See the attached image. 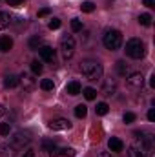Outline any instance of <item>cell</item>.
Returning a JSON list of instances; mask_svg holds the SVG:
<instances>
[{
    "label": "cell",
    "instance_id": "cell-1",
    "mask_svg": "<svg viewBox=\"0 0 155 157\" xmlns=\"http://www.w3.org/2000/svg\"><path fill=\"white\" fill-rule=\"evenodd\" d=\"M80 71H82V75L88 80H99L102 77L104 70H102V64L97 62V60H84L80 64Z\"/></svg>",
    "mask_w": 155,
    "mask_h": 157
},
{
    "label": "cell",
    "instance_id": "cell-2",
    "mask_svg": "<svg viewBox=\"0 0 155 157\" xmlns=\"http://www.w3.org/2000/svg\"><path fill=\"white\" fill-rule=\"evenodd\" d=\"M126 55L130 59H142L144 53H146V46L141 39H130L126 42Z\"/></svg>",
    "mask_w": 155,
    "mask_h": 157
},
{
    "label": "cell",
    "instance_id": "cell-3",
    "mask_svg": "<svg viewBox=\"0 0 155 157\" xmlns=\"http://www.w3.org/2000/svg\"><path fill=\"white\" fill-rule=\"evenodd\" d=\"M102 44H104L106 49L115 51V49H119L122 46V33L119 29H108L104 33V37H102Z\"/></svg>",
    "mask_w": 155,
    "mask_h": 157
},
{
    "label": "cell",
    "instance_id": "cell-4",
    "mask_svg": "<svg viewBox=\"0 0 155 157\" xmlns=\"http://www.w3.org/2000/svg\"><path fill=\"white\" fill-rule=\"evenodd\" d=\"M60 53H62L64 60L73 57V53H75V39H73V35H64L60 39Z\"/></svg>",
    "mask_w": 155,
    "mask_h": 157
},
{
    "label": "cell",
    "instance_id": "cell-5",
    "mask_svg": "<svg viewBox=\"0 0 155 157\" xmlns=\"http://www.w3.org/2000/svg\"><path fill=\"white\" fill-rule=\"evenodd\" d=\"M39 55L44 62H55V59H57V51H55L51 46H40Z\"/></svg>",
    "mask_w": 155,
    "mask_h": 157
},
{
    "label": "cell",
    "instance_id": "cell-6",
    "mask_svg": "<svg viewBox=\"0 0 155 157\" xmlns=\"http://www.w3.org/2000/svg\"><path fill=\"white\" fill-rule=\"evenodd\" d=\"M29 141H31V137H29L26 132H17V133H15V137L11 139V144H13L15 148H22V146H24V144H28Z\"/></svg>",
    "mask_w": 155,
    "mask_h": 157
},
{
    "label": "cell",
    "instance_id": "cell-7",
    "mask_svg": "<svg viewBox=\"0 0 155 157\" xmlns=\"http://www.w3.org/2000/svg\"><path fill=\"white\" fill-rule=\"evenodd\" d=\"M47 126H49L51 130H57V132H59V130H70V128H71V122H70L68 119H53Z\"/></svg>",
    "mask_w": 155,
    "mask_h": 157
},
{
    "label": "cell",
    "instance_id": "cell-8",
    "mask_svg": "<svg viewBox=\"0 0 155 157\" xmlns=\"http://www.w3.org/2000/svg\"><path fill=\"white\" fill-rule=\"evenodd\" d=\"M115 91H117V82L113 80V78H106V80H104V84H102V95L112 97Z\"/></svg>",
    "mask_w": 155,
    "mask_h": 157
},
{
    "label": "cell",
    "instance_id": "cell-9",
    "mask_svg": "<svg viewBox=\"0 0 155 157\" xmlns=\"http://www.w3.org/2000/svg\"><path fill=\"white\" fill-rule=\"evenodd\" d=\"M142 82H144L142 73H131V75L128 77V86H130V88H141Z\"/></svg>",
    "mask_w": 155,
    "mask_h": 157
},
{
    "label": "cell",
    "instance_id": "cell-10",
    "mask_svg": "<svg viewBox=\"0 0 155 157\" xmlns=\"http://www.w3.org/2000/svg\"><path fill=\"white\" fill-rule=\"evenodd\" d=\"M108 148H110L112 152L119 154V152H122V150H124V143H122L119 137H112V139L108 141Z\"/></svg>",
    "mask_w": 155,
    "mask_h": 157
},
{
    "label": "cell",
    "instance_id": "cell-11",
    "mask_svg": "<svg viewBox=\"0 0 155 157\" xmlns=\"http://www.w3.org/2000/svg\"><path fill=\"white\" fill-rule=\"evenodd\" d=\"M11 48H13V39L9 35H2L0 37V51L7 53V51H11Z\"/></svg>",
    "mask_w": 155,
    "mask_h": 157
},
{
    "label": "cell",
    "instance_id": "cell-12",
    "mask_svg": "<svg viewBox=\"0 0 155 157\" xmlns=\"http://www.w3.org/2000/svg\"><path fill=\"white\" fill-rule=\"evenodd\" d=\"M80 91H82V88H80V82H78V80H71V82L66 86V93H68V95H71V97L78 95Z\"/></svg>",
    "mask_w": 155,
    "mask_h": 157
},
{
    "label": "cell",
    "instance_id": "cell-13",
    "mask_svg": "<svg viewBox=\"0 0 155 157\" xmlns=\"http://www.w3.org/2000/svg\"><path fill=\"white\" fill-rule=\"evenodd\" d=\"M20 84V77H17V75H6L4 77V86L6 88H17Z\"/></svg>",
    "mask_w": 155,
    "mask_h": 157
},
{
    "label": "cell",
    "instance_id": "cell-14",
    "mask_svg": "<svg viewBox=\"0 0 155 157\" xmlns=\"http://www.w3.org/2000/svg\"><path fill=\"white\" fill-rule=\"evenodd\" d=\"M20 82L24 84V88H26V90H31V88L35 86V78L31 77V75H28V73H24V75L20 77Z\"/></svg>",
    "mask_w": 155,
    "mask_h": 157
},
{
    "label": "cell",
    "instance_id": "cell-15",
    "mask_svg": "<svg viewBox=\"0 0 155 157\" xmlns=\"http://www.w3.org/2000/svg\"><path fill=\"white\" fill-rule=\"evenodd\" d=\"M9 24H11V17H9V13L0 11V29H6Z\"/></svg>",
    "mask_w": 155,
    "mask_h": 157
},
{
    "label": "cell",
    "instance_id": "cell-16",
    "mask_svg": "<svg viewBox=\"0 0 155 157\" xmlns=\"http://www.w3.org/2000/svg\"><path fill=\"white\" fill-rule=\"evenodd\" d=\"M152 20H153V17H152L150 13L139 15V24H141V26H152Z\"/></svg>",
    "mask_w": 155,
    "mask_h": 157
},
{
    "label": "cell",
    "instance_id": "cell-17",
    "mask_svg": "<svg viewBox=\"0 0 155 157\" xmlns=\"http://www.w3.org/2000/svg\"><path fill=\"white\" fill-rule=\"evenodd\" d=\"M117 71H119V75L126 77V75L130 73V68H128V64H126L124 60H119V62H117Z\"/></svg>",
    "mask_w": 155,
    "mask_h": 157
},
{
    "label": "cell",
    "instance_id": "cell-18",
    "mask_svg": "<svg viewBox=\"0 0 155 157\" xmlns=\"http://www.w3.org/2000/svg\"><path fill=\"white\" fill-rule=\"evenodd\" d=\"M40 88H42L44 91H51V90L55 88V82H53L51 78H42V82H40Z\"/></svg>",
    "mask_w": 155,
    "mask_h": 157
},
{
    "label": "cell",
    "instance_id": "cell-19",
    "mask_svg": "<svg viewBox=\"0 0 155 157\" xmlns=\"http://www.w3.org/2000/svg\"><path fill=\"white\" fill-rule=\"evenodd\" d=\"M108 112H110V106H108L106 102H99L97 108H95V113H97V115H106Z\"/></svg>",
    "mask_w": 155,
    "mask_h": 157
},
{
    "label": "cell",
    "instance_id": "cell-20",
    "mask_svg": "<svg viewBox=\"0 0 155 157\" xmlns=\"http://www.w3.org/2000/svg\"><path fill=\"white\" fill-rule=\"evenodd\" d=\"M75 115H77L78 119H84L88 115V108H86L84 104H77V106H75Z\"/></svg>",
    "mask_w": 155,
    "mask_h": 157
},
{
    "label": "cell",
    "instance_id": "cell-21",
    "mask_svg": "<svg viewBox=\"0 0 155 157\" xmlns=\"http://www.w3.org/2000/svg\"><path fill=\"white\" fill-rule=\"evenodd\" d=\"M80 93H84V97H86L88 101H93V99L97 97V90H93V88H84Z\"/></svg>",
    "mask_w": 155,
    "mask_h": 157
},
{
    "label": "cell",
    "instance_id": "cell-22",
    "mask_svg": "<svg viewBox=\"0 0 155 157\" xmlns=\"http://www.w3.org/2000/svg\"><path fill=\"white\" fill-rule=\"evenodd\" d=\"M40 46H42V39H40L39 35H35V37L29 39V48L31 49H39Z\"/></svg>",
    "mask_w": 155,
    "mask_h": 157
},
{
    "label": "cell",
    "instance_id": "cell-23",
    "mask_svg": "<svg viewBox=\"0 0 155 157\" xmlns=\"http://www.w3.org/2000/svg\"><path fill=\"white\" fill-rule=\"evenodd\" d=\"M2 150H4V154H2L4 157H13V154H15V146L13 144H4Z\"/></svg>",
    "mask_w": 155,
    "mask_h": 157
},
{
    "label": "cell",
    "instance_id": "cell-24",
    "mask_svg": "<svg viewBox=\"0 0 155 157\" xmlns=\"http://www.w3.org/2000/svg\"><path fill=\"white\" fill-rule=\"evenodd\" d=\"M80 9H82L84 13H91V11L95 9V4H93V2H89V0H86V2H82Z\"/></svg>",
    "mask_w": 155,
    "mask_h": 157
},
{
    "label": "cell",
    "instance_id": "cell-25",
    "mask_svg": "<svg viewBox=\"0 0 155 157\" xmlns=\"http://www.w3.org/2000/svg\"><path fill=\"white\" fill-rule=\"evenodd\" d=\"M9 132H11V124L9 122H0V135L6 137V135H9Z\"/></svg>",
    "mask_w": 155,
    "mask_h": 157
},
{
    "label": "cell",
    "instance_id": "cell-26",
    "mask_svg": "<svg viewBox=\"0 0 155 157\" xmlns=\"http://www.w3.org/2000/svg\"><path fill=\"white\" fill-rule=\"evenodd\" d=\"M59 155H62V157H73V155H75V150H73V148H59Z\"/></svg>",
    "mask_w": 155,
    "mask_h": 157
},
{
    "label": "cell",
    "instance_id": "cell-27",
    "mask_svg": "<svg viewBox=\"0 0 155 157\" xmlns=\"http://www.w3.org/2000/svg\"><path fill=\"white\" fill-rule=\"evenodd\" d=\"M42 70H44V68H42V64H40L39 60H33V62H31V71H33L35 75H40Z\"/></svg>",
    "mask_w": 155,
    "mask_h": 157
},
{
    "label": "cell",
    "instance_id": "cell-28",
    "mask_svg": "<svg viewBox=\"0 0 155 157\" xmlns=\"http://www.w3.org/2000/svg\"><path fill=\"white\" fill-rule=\"evenodd\" d=\"M135 119H137V115H135L133 112H126L124 117H122V121H124L126 124H131V122H135Z\"/></svg>",
    "mask_w": 155,
    "mask_h": 157
},
{
    "label": "cell",
    "instance_id": "cell-29",
    "mask_svg": "<svg viewBox=\"0 0 155 157\" xmlns=\"http://www.w3.org/2000/svg\"><path fill=\"white\" fill-rule=\"evenodd\" d=\"M71 29H73L75 33H77V31H82V22H80L78 18H73V20H71Z\"/></svg>",
    "mask_w": 155,
    "mask_h": 157
},
{
    "label": "cell",
    "instance_id": "cell-30",
    "mask_svg": "<svg viewBox=\"0 0 155 157\" xmlns=\"http://www.w3.org/2000/svg\"><path fill=\"white\" fill-rule=\"evenodd\" d=\"M47 28H49V29H59V28H60V20H59V18H51V22L47 24Z\"/></svg>",
    "mask_w": 155,
    "mask_h": 157
},
{
    "label": "cell",
    "instance_id": "cell-31",
    "mask_svg": "<svg viewBox=\"0 0 155 157\" xmlns=\"http://www.w3.org/2000/svg\"><path fill=\"white\" fill-rule=\"evenodd\" d=\"M6 2H7L9 6H13V7H20V6H22L26 0H6Z\"/></svg>",
    "mask_w": 155,
    "mask_h": 157
},
{
    "label": "cell",
    "instance_id": "cell-32",
    "mask_svg": "<svg viewBox=\"0 0 155 157\" xmlns=\"http://www.w3.org/2000/svg\"><path fill=\"white\" fill-rule=\"evenodd\" d=\"M42 146H44L47 152H49L51 148H55V144H53V143H49V141H44V143H42Z\"/></svg>",
    "mask_w": 155,
    "mask_h": 157
},
{
    "label": "cell",
    "instance_id": "cell-33",
    "mask_svg": "<svg viewBox=\"0 0 155 157\" xmlns=\"http://www.w3.org/2000/svg\"><path fill=\"white\" fill-rule=\"evenodd\" d=\"M49 11H51L49 7H42V9L39 11V17H46V15H49Z\"/></svg>",
    "mask_w": 155,
    "mask_h": 157
},
{
    "label": "cell",
    "instance_id": "cell-34",
    "mask_svg": "<svg viewBox=\"0 0 155 157\" xmlns=\"http://www.w3.org/2000/svg\"><path fill=\"white\" fill-rule=\"evenodd\" d=\"M148 119H150L152 122H153V121H155V110H153V108H152V110L148 112Z\"/></svg>",
    "mask_w": 155,
    "mask_h": 157
},
{
    "label": "cell",
    "instance_id": "cell-35",
    "mask_svg": "<svg viewBox=\"0 0 155 157\" xmlns=\"http://www.w3.org/2000/svg\"><path fill=\"white\" fill-rule=\"evenodd\" d=\"M144 6H148V7H153L155 2H153V0H144Z\"/></svg>",
    "mask_w": 155,
    "mask_h": 157
},
{
    "label": "cell",
    "instance_id": "cell-36",
    "mask_svg": "<svg viewBox=\"0 0 155 157\" xmlns=\"http://www.w3.org/2000/svg\"><path fill=\"white\" fill-rule=\"evenodd\" d=\"M150 86H152V88H155V73L150 77Z\"/></svg>",
    "mask_w": 155,
    "mask_h": 157
},
{
    "label": "cell",
    "instance_id": "cell-37",
    "mask_svg": "<svg viewBox=\"0 0 155 157\" xmlns=\"http://www.w3.org/2000/svg\"><path fill=\"white\" fill-rule=\"evenodd\" d=\"M97 157H110V154H108V152H99Z\"/></svg>",
    "mask_w": 155,
    "mask_h": 157
},
{
    "label": "cell",
    "instance_id": "cell-38",
    "mask_svg": "<svg viewBox=\"0 0 155 157\" xmlns=\"http://www.w3.org/2000/svg\"><path fill=\"white\" fill-rule=\"evenodd\" d=\"M4 113H6V108H4V104H0V117H2Z\"/></svg>",
    "mask_w": 155,
    "mask_h": 157
},
{
    "label": "cell",
    "instance_id": "cell-39",
    "mask_svg": "<svg viewBox=\"0 0 155 157\" xmlns=\"http://www.w3.org/2000/svg\"><path fill=\"white\" fill-rule=\"evenodd\" d=\"M24 157H33V152H31V150H28V152L24 154Z\"/></svg>",
    "mask_w": 155,
    "mask_h": 157
}]
</instances>
